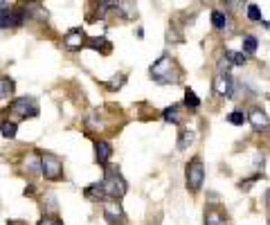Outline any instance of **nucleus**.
I'll list each match as a JSON object with an SVG mask.
<instances>
[{
  "mask_svg": "<svg viewBox=\"0 0 270 225\" xmlns=\"http://www.w3.org/2000/svg\"><path fill=\"white\" fill-rule=\"evenodd\" d=\"M14 90H16L14 79H9V77H0V99L11 97V95H14Z\"/></svg>",
  "mask_w": 270,
  "mask_h": 225,
  "instance_id": "obj_16",
  "label": "nucleus"
},
{
  "mask_svg": "<svg viewBox=\"0 0 270 225\" xmlns=\"http://www.w3.org/2000/svg\"><path fill=\"white\" fill-rule=\"evenodd\" d=\"M180 77H182V70L176 63L174 56L169 54H162L153 65H151V79L155 84H162V86H176L180 84Z\"/></svg>",
  "mask_w": 270,
  "mask_h": 225,
  "instance_id": "obj_1",
  "label": "nucleus"
},
{
  "mask_svg": "<svg viewBox=\"0 0 270 225\" xmlns=\"http://www.w3.org/2000/svg\"><path fill=\"white\" fill-rule=\"evenodd\" d=\"M185 106L191 108V111H196L201 106V99L196 97V92L191 90V88H185Z\"/></svg>",
  "mask_w": 270,
  "mask_h": 225,
  "instance_id": "obj_25",
  "label": "nucleus"
},
{
  "mask_svg": "<svg viewBox=\"0 0 270 225\" xmlns=\"http://www.w3.org/2000/svg\"><path fill=\"white\" fill-rule=\"evenodd\" d=\"M41 173L45 176V180H61L63 178V162L61 158L54 153H41Z\"/></svg>",
  "mask_w": 270,
  "mask_h": 225,
  "instance_id": "obj_4",
  "label": "nucleus"
},
{
  "mask_svg": "<svg viewBox=\"0 0 270 225\" xmlns=\"http://www.w3.org/2000/svg\"><path fill=\"white\" fill-rule=\"evenodd\" d=\"M167 38H169V43H182V34L176 29V27H169V32H167Z\"/></svg>",
  "mask_w": 270,
  "mask_h": 225,
  "instance_id": "obj_28",
  "label": "nucleus"
},
{
  "mask_svg": "<svg viewBox=\"0 0 270 225\" xmlns=\"http://www.w3.org/2000/svg\"><path fill=\"white\" fill-rule=\"evenodd\" d=\"M248 122L252 124L254 131H268L270 129V117L261 111V108H252V111L248 112Z\"/></svg>",
  "mask_w": 270,
  "mask_h": 225,
  "instance_id": "obj_10",
  "label": "nucleus"
},
{
  "mask_svg": "<svg viewBox=\"0 0 270 225\" xmlns=\"http://www.w3.org/2000/svg\"><path fill=\"white\" fill-rule=\"evenodd\" d=\"M38 225H63V223H61L59 219H54V216H45V219H43Z\"/></svg>",
  "mask_w": 270,
  "mask_h": 225,
  "instance_id": "obj_30",
  "label": "nucleus"
},
{
  "mask_svg": "<svg viewBox=\"0 0 270 225\" xmlns=\"http://www.w3.org/2000/svg\"><path fill=\"white\" fill-rule=\"evenodd\" d=\"M25 169L30 173L41 171V156H38V153H30V156L25 158Z\"/></svg>",
  "mask_w": 270,
  "mask_h": 225,
  "instance_id": "obj_20",
  "label": "nucleus"
},
{
  "mask_svg": "<svg viewBox=\"0 0 270 225\" xmlns=\"http://www.w3.org/2000/svg\"><path fill=\"white\" fill-rule=\"evenodd\" d=\"M228 122L232 124V126H243V124L248 122V115H245L241 108H234V111L228 115Z\"/></svg>",
  "mask_w": 270,
  "mask_h": 225,
  "instance_id": "obj_19",
  "label": "nucleus"
},
{
  "mask_svg": "<svg viewBox=\"0 0 270 225\" xmlns=\"http://www.w3.org/2000/svg\"><path fill=\"white\" fill-rule=\"evenodd\" d=\"M162 119L164 122H171V124H180V106H169L162 111Z\"/></svg>",
  "mask_w": 270,
  "mask_h": 225,
  "instance_id": "obj_18",
  "label": "nucleus"
},
{
  "mask_svg": "<svg viewBox=\"0 0 270 225\" xmlns=\"http://www.w3.org/2000/svg\"><path fill=\"white\" fill-rule=\"evenodd\" d=\"M212 25H214V29H225V27H228V16H225L221 9H214L212 11Z\"/></svg>",
  "mask_w": 270,
  "mask_h": 225,
  "instance_id": "obj_21",
  "label": "nucleus"
},
{
  "mask_svg": "<svg viewBox=\"0 0 270 225\" xmlns=\"http://www.w3.org/2000/svg\"><path fill=\"white\" fill-rule=\"evenodd\" d=\"M9 111L16 112L18 117H36L38 115V104L34 97H18L9 104Z\"/></svg>",
  "mask_w": 270,
  "mask_h": 225,
  "instance_id": "obj_5",
  "label": "nucleus"
},
{
  "mask_svg": "<svg viewBox=\"0 0 270 225\" xmlns=\"http://www.w3.org/2000/svg\"><path fill=\"white\" fill-rule=\"evenodd\" d=\"M241 45H243V52L254 54L257 52V48H259V41H257V36H252V34H245L243 41H241Z\"/></svg>",
  "mask_w": 270,
  "mask_h": 225,
  "instance_id": "obj_23",
  "label": "nucleus"
},
{
  "mask_svg": "<svg viewBox=\"0 0 270 225\" xmlns=\"http://www.w3.org/2000/svg\"><path fill=\"white\" fill-rule=\"evenodd\" d=\"M257 180H261L259 173H257V176H252V178H245V180H241V182H239V187H241V189H250Z\"/></svg>",
  "mask_w": 270,
  "mask_h": 225,
  "instance_id": "obj_29",
  "label": "nucleus"
},
{
  "mask_svg": "<svg viewBox=\"0 0 270 225\" xmlns=\"http://www.w3.org/2000/svg\"><path fill=\"white\" fill-rule=\"evenodd\" d=\"M86 34L81 27H72V29H68V34L63 36V45L65 50H70V52H77V50H81L86 45Z\"/></svg>",
  "mask_w": 270,
  "mask_h": 225,
  "instance_id": "obj_9",
  "label": "nucleus"
},
{
  "mask_svg": "<svg viewBox=\"0 0 270 225\" xmlns=\"http://www.w3.org/2000/svg\"><path fill=\"white\" fill-rule=\"evenodd\" d=\"M185 182H187V189L191 194H196L198 189L203 187L205 182V167H203V158L201 156H194L185 167Z\"/></svg>",
  "mask_w": 270,
  "mask_h": 225,
  "instance_id": "obj_3",
  "label": "nucleus"
},
{
  "mask_svg": "<svg viewBox=\"0 0 270 225\" xmlns=\"http://www.w3.org/2000/svg\"><path fill=\"white\" fill-rule=\"evenodd\" d=\"M212 90H214V95H218V97H234V79L230 75H218L216 72V77H214V81H212Z\"/></svg>",
  "mask_w": 270,
  "mask_h": 225,
  "instance_id": "obj_8",
  "label": "nucleus"
},
{
  "mask_svg": "<svg viewBox=\"0 0 270 225\" xmlns=\"http://www.w3.org/2000/svg\"><path fill=\"white\" fill-rule=\"evenodd\" d=\"M27 18V7H9L0 9V27H18Z\"/></svg>",
  "mask_w": 270,
  "mask_h": 225,
  "instance_id": "obj_6",
  "label": "nucleus"
},
{
  "mask_svg": "<svg viewBox=\"0 0 270 225\" xmlns=\"http://www.w3.org/2000/svg\"><path fill=\"white\" fill-rule=\"evenodd\" d=\"M84 196H86V198H90V200H101V203L108 198V196H106V189H104V185H101V182H95V185L86 187V189H84Z\"/></svg>",
  "mask_w": 270,
  "mask_h": 225,
  "instance_id": "obj_14",
  "label": "nucleus"
},
{
  "mask_svg": "<svg viewBox=\"0 0 270 225\" xmlns=\"http://www.w3.org/2000/svg\"><path fill=\"white\" fill-rule=\"evenodd\" d=\"M104 219L111 225H122L124 223V209L122 203L115 198H106L104 200Z\"/></svg>",
  "mask_w": 270,
  "mask_h": 225,
  "instance_id": "obj_7",
  "label": "nucleus"
},
{
  "mask_svg": "<svg viewBox=\"0 0 270 225\" xmlns=\"http://www.w3.org/2000/svg\"><path fill=\"white\" fill-rule=\"evenodd\" d=\"M245 14H248V18L250 21H254V23H261V9L254 2H250L248 5V9H245Z\"/></svg>",
  "mask_w": 270,
  "mask_h": 225,
  "instance_id": "obj_26",
  "label": "nucleus"
},
{
  "mask_svg": "<svg viewBox=\"0 0 270 225\" xmlns=\"http://www.w3.org/2000/svg\"><path fill=\"white\" fill-rule=\"evenodd\" d=\"M115 11L122 18H126V21H135V16H138V7H135V2H131V0H120L115 5Z\"/></svg>",
  "mask_w": 270,
  "mask_h": 225,
  "instance_id": "obj_13",
  "label": "nucleus"
},
{
  "mask_svg": "<svg viewBox=\"0 0 270 225\" xmlns=\"http://www.w3.org/2000/svg\"><path fill=\"white\" fill-rule=\"evenodd\" d=\"M225 56H228L230 65H245V54L243 52H234V50H225Z\"/></svg>",
  "mask_w": 270,
  "mask_h": 225,
  "instance_id": "obj_24",
  "label": "nucleus"
},
{
  "mask_svg": "<svg viewBox=\"0 0 270 225\" xmlns=\"http://www.w3.org/2000/svg\"><path fill=\"white\" fill-rule=\"evenodd\" d=\"M205 225H225V216L218 207H210L205 212Z\"/></svg>",
  "mask_w": 270,
  "mask_h": 225,
  "instance_id": "obj_15",
  "label": "nucleus"
},
{
  "mask_svg": "<svg viewBox=\"0 0 270 225\" xmlns=\"http://www.w3.org/2000/svg\"><path fill=\"white\" fill-rule=\"evenodd\" d=\"M113 158V144L111 142H97L95 144V160L99 162L101 167H108Z\"/></svg>",
  "mask_w": 270,
  "mask_h": 225,
  "instance_id": "obj_11",
  "label": "nucleus"
},
{
  "mask_svg": "<svg viewBox=\"0 0 270 225\" xmlns=\"http://www.w3.org/2000/svg\"><path fill=\"white\" fill-rule=\"evenodd\" d=\"M101 185L106 189L108 198H115V200H120L124 194L128 192V185H126V180H124V176L120 173V169L113 165L104 167V180H101Z\"/></svg>",
  "mask_w": 270,
  "mask_h": 225,
  "instance_id": "obj_2",
  "label": "nucleus"
},
{
  "mask_svg": "<svg viewBox=\"0 0 270 225\" xmlns=\"http://www.w3.org/2000/svg\"><path fill=\"white\" fill-rule=\"evenodd\" d=\"M124 81H126V77L124 75H115V79H111L106 86H108V90H117V88L124 86Z\"/></svg>",
  "mask_w": 270,
  "mask_h": 225,
  "instance_id": "obj_27",
  "label": "nucleus"
},
{
  "mask_svg": "<svg viewBox=\"0 0 270 225\" xmlns=\"http://www.w3.org/2000/svg\"><path fill=\"white\" fill-rule=\"evenodd\" d=\"M16 131H18L16 122H2V124H0V133H2V138H7V140L16 138Z\"/></svg>",
  "mask_w": 270,
  "mask_h": 225,
  "instance_id": "obj_22",
  "label": "nucleus"
},
{
  "mask_svg": "<svg viewBox=\"0 0 270 225\" xmlns=\"http://www.w3.org/2000/svg\"><path fill=\"white\" fill-rule=\"evenodd\" d=\"M86 45H88L90 50L99 52V54H111L113 52V45H111V41H108L106 36H92V38L86 41Z\"/></svg>",
  "mask_w": 270,
  "mask_h": 225,
  "instance_id": "obj_12",
  "label": "nucleus"
},
{
  "mask_svg": "<svg viewBox=\"0 0 270 225\" xmlns=\"http://www.w3.org/2000/svg\"><path fill=\"white\" fill-rule=\"evenodd\" d=\"M196 140V133L194 131H189V129H182L180 131V135H178V151H185V149H189V144Z\"/></svg>",
  "mask_w": 270,
  "mask_h": 225,
  "instance_id": "obj_17",
  "label": "nucleus"
}]
</instances>
